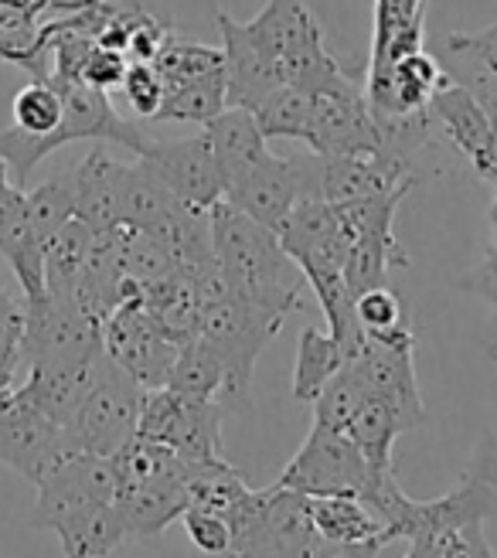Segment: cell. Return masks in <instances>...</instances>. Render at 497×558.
I'll return each instance as SVG.
<instances>
[{"label":"cell","mask_w":497,"mask_h":558,"mask_svg":"<svg viewBox=\"0 0 497 558\" xmlns=\"http://www.w3.org/2000/svg\"><path fill=\"white\" fill-rule=\"evenodd\" d=\"M429 117L444 126L450 147L474 167V174L490 181V117L477 96L453 78H444L429 96Z\"/></svg>","instance_id":"obj_19"},{"label":"cell","mask_w":497,"mask_h":558,"mask_svg":"<svg viewBox=\"0 0 497 558\" xmlns=\"http://www.w3.org/2000/svg\"><path fill=\"white\" fill-rule=\"evenodd\" d=\"M123 269L136 287L178 272V253L171 232L160 229H123Z\"/></svg>","instance_id":"obj_33"},{"label":"cell","mask_w":497,"mask_h":558,"mask_svg":"<svg viewBox=\"0 0 497 558\" xmlns=\"http://www.w3.org/2000/svg\"><path fill=\"white\" fill-rule=\"evenodd\" d=\"M405 429H409V423L402 418V412L392 402L375 399V396H368L362 405H357V412L348 423V436L354 439V446L362 450V457L372 470L392 466V442Z\"/></svg>","instance_id":"obj_28"},{"label":"cell","mask_w":497,"mask_h":558,"mask_svg":"<svg viewBox=\"0 0 497 558\" xmlns=\"http://www.w3.org/2000/svg\"><path fill=\"white\" fill-rule=\"evenodd\" d=\"M354 317H357V324H362V330H392V327L405 324L402 300L389 283L357 293L354 296Z\"/></svg>","instance_id":"obj_40"},{"label":"cell","mask_w":497,"mask_h":558,"mask_svg":"<svg viewBox=\"0 0 497 558\" xmlns=\"http://www.w3.org/2000/svg\"><path fill=\"white\" fill-rule=\"evenodd\" d=\"M365 399H368L365 385L357 381L354 368L344 361V365L327 378V385L317 392V399L311 402L314 405V423L327 426V429H344L348 433L351 415L357 412V405H362Z\"/></svg>","instance_id":"obj_36"},{"label":"cell","mask_w":497,"mask_h":558,"mask_svg":"<svg viewBox=\"0 0 497 558\" xmlns=\"http://www.w3.org/2000/svg\"><path fill=\"white\" fill-rule=\"evenodd\" d=\"M62 93V120L51 133L45 136H27L24 130L11 126L0 133V154H4L11 178L24 181L35 167L54 154L65 144H75V140H99V144H120L130 147L133 154H141V147L147 144V136L136 130L133 123L120 120V113L109 102V96L89 82L82 78H54L48 75Z\"/></svg>","instance_id":"obj_2"},{"label":"cell","mask_w":497,"mask_h":558,"mask_svg":"<svg viewBox=\"0 0 497 558\" xmlns=\"http://www.w3.org/2000/svg\"><path fill=\"white\" fill-rule=\"evenodd\" d=\"M276 235H280L287 256L300 266L307 283L317 276L344 272L351 235H348V226L341 221L338 208L327 205L324 198L303 194Z\"/></svg>","instance_id":"obj_13"},{"label":"cell","mask_w":497,"mask_h":558,"mask_svg":"<svg viewBox=\"0 0 497 558\" xmlns=\"http://www.w3.org/2000/svg\"><path fill=\"white\" fill-rule=\"evenodd\" d=\"M311 106H314V93L280 86L253 109V117L266 140H296V144H303L311 130Z\"/></svg>","instance_id":"obj_34"},{"label":"cell","mask_w":497,"mask_h":558,"mask_svg":"<svg viewBox=\"0 0 497 558\" xmlns=\"http://www.w3.org/2000/svg\"><path fill=\"white\" fill-rule=\"evenodd\" d=\"M208 218H211L215 259L229 283V293L287 320L300 306V293L307 279H303L300 266L287 256L280 235L259 226L245 211L232 208L229 202L211 205Z\"/></svg>","instance_id":"obj_1"},{"label":"cell","mask_w":497,"mask_h":558,"mask_svg":"<svg viewBox=\"0 0 497 558\" xmlns=\"http://www.w3.org/2000/svg\"><path fill=\"white\" fill-rule=\"evenodd\" d=\"M8 181H14V178H11V167H8L4 154H0V184H8Z\"/></svg>","instance_id":"obj_48"},{"label":"cell","mask_w":497,"mask_h":558,"mask_svg":"<svg viewBox=\"0 0 497 558\" xmlns=\"http://www.w3.org/2000/svg\"><path fill=\"white\" fill-rule=\"evenodd\" d=\"M205 136L218 163V178H222V194L269 150V140L263 136L253 109L242 106H226L211 123H205Z\"/></svg>","instance_id":"obj_24"},{"label":"cell","mask_w":497,"mask_h":558,"mask_svg":"<svg viewBox=\"0 0 497 558\" xmlns=\"http://www.w3.org/2000/svg\"><path fill=\"white\" fill-rule=\"evenodd\" d=\"M24 211L32 221L35 235L48 245V239L59 232L69 218H75V194H72V174L38 184L24 194Z\"/></svg>","instance_id":"obj_37"},{"label":"cell","mask_w":497,"mask_h":558,"mask_svg":"<svg viewBox=\"0 0 497 558\" xmlns=\"http://www.w3.org/2000/svg\"><path fill=\"white\" fill-rule=\"evenodd\" d=\"M163 388H171L181 399L218 402V396H222V388H226V368L202 338H191L178 348L174 368Z\"/></svg>","instance_id":"obj_30"},{"label":"cell","mask_w":497,"mask_h":558,"mask_svg":"<svg viewBox=\"0 0 497 558\" xmlns=\"http://www.w3.org/2000/svg\"><path fill=\"white\" fill-rule=\"evenodd\" d=\"M24 365V351L21 344L14 341H0V399L8 392H14V381H17V372Z\"/></svg>","instance_id":"obj_47"},{"label":"cell","mask_w":497,"mask_h":558,"mask_svg":"<svg viewBox=\"0 0 497 558\" xmlns=\"http://www.w3.org/2000/svg\"><path fill=\"white\" fill-rule=\"evenodd\" d=\"M35 487H38V500L32 521L38 527H51L59 535L72 521L117 500L113 457L65 453Z\"/></svg>","instance_id":"obj_10"},{"label":"cell","mask_w":497,"mask_h":558,"mask_svg":"<svg viewBox=\"0 0 497 558\" xmlns=\"http://www.w3.org/2000/svg\"><path fill=\"white\" fill-rule=\"evenodd\" d=\"M303 144L317 157L381 154V133L372 120L365 86H351L341 93H314L311 130Z\"/></svg>","instance_id":"obj_15"},{"label":"cell","mask_w":497,"mask_h":558,"mask_svg":"<svg viewBox=\"0 0 497 558\" xmlns=\"http://www.w3.org/2000/svg\"><path fill=\"white\" fill-rule=\"evenodd\" d=\"M191 505L187 497V481H184V463L154 473L147 481H136L117 490V508L126 524V538H154L163 527L174 524Z\"/></svg>","instance_id":"obj_21"},{"label":"cell","mask_w":497,"mask_h":558,"mask_svg":"<svg viewBox=\"0 0 497 558\" xmlns=\"http://www.w3.org/2000/svg\"><path fill=\"white\" fill-rule=\"evenodd\" d=\"M141 157L150 171L168 184V191L178 202L208 211L222 202V178H218V163L211 154L208 136H187V140H147L141 147Z\"/></svg>","instance_id":"obj_16"},{"label":"cell","mask_w":497,"mask_h":558,"mask_svg":"<svg viewBox=\"0 0 497 558\" xmlns=\"http://www.w3.org/2000/svg\"><path fill=\"white\" fill-rule=\"evenodd\" d=\"M120 160L109 157L102 147H96L72 174V194H75V218H82L93 232L120 229V184H123Z\"/></svg>","instance_id":"obj_23"},{"label":"cell","mask_w":497,"mask_h":558,"mask_svg":"<svg viewBox=\"0 0 497 558\" xmlns=\"http://www.w3.org/2000/svg\"><path fill=\"white\" fill-rule=\"evenodd\" d=\"M0 341H24V300H14L0 283Z\"/></svg>","instance_id":"obj_46"},{"label":"cell","mask_w":497,"mask_h":558,"mask_svg":"<svg viewBox=\"0 0 497 558\" xmlns=\"http://www.w3.org/2000/svg\"><path fill=\"white\" fill-rule=\"evenodd\" d=\"M154 65L163 78V89L184 86V82H195V78H205L215 72H226L222 48L198 45V41H174V38H168V45L160 48Z\"/></svg>","instance_id":"obj_35"},{"label":"cell","mask_w":497,"mask_h":558,"mask_svg":"<svg viewBox=\"0 0 497 558\" xmlns=\"http://www.w3.org/2000/svg\"><path fill=\"white\" fill-rule=\"evenodd\" d=\"M191 208L178 202L150 167L141 163H126L123 167V184H120V221L123 229H160V232H174L181 211Z\"/></svg>","instance_id":"obj_25"},{"label":"cell","mask_w":497,"mask_h":558,"mask_svg":"<svg viewBox=\"0 0 497 558\" xmlns=\"http://www.w3.org/2000/svg\"><path fill=\"white\" fill-rule=\"evenodd\" d=\"M11 113L17 130H24L27 136H45L62 120V93L51 78H35L32 86H24L14 96Z\"/></svg>","instance_id":"obj_38"},{"label":"cell","mask_w":497,"mask_h":558,"mask_svg":"<svg viewBox=\"0 0 497 558\" xmlns=\"http://www.w3.org/2000/svg\"><path fill=\"white\" fill-rule=\"evenodd\" d=\"M181 521L187 527V538L195 542L202 551H208V555H232V527H229L226 514L191 505L181 514Z\"/></svg>","instance_id":"obj_41"},{"label":"cell","mask_w":497,"mask_h":558,"mask_svg":"<svg viewBox=\"0 0 497 558\" xmlns=\"http://www.w3.org/2000/svg\"><path fill=\"white\" fill-rule=\"evenodd\" d=\"M300 198H303V163L293 157H276L272 150H266L222 194V202L245 211L248 218H256L259 226L272 232H280V226Z\"/></svg>","instance_id":"obj_17"},{"label":"cell","mask_w":497,"mask_h":558,"mask_svg":"<svg viewBox=\"0 0 497 558\" xmlns=\"http://www.w3.org/2000/svg\"><path fill=\"white\" fill-rule=\"evenodd\" d=\"M120 89L126 93L130 109L141 120H157L160 102H163V78L154 62H130L123 72Z\"/></svg>","instance_id":"obj_39"},{"label":"cell","mask_w":497,"mask_h":558,"mask_svg":"<svg viewBox=\"0 0 497 558\" xmlns=\"http://www.w3.org/2000/svg\"><path fill=\"white\" fill-rule=\"evenodd\" d=\"M218 35H222V59H226V99L229 106L256 109L269 93L283 86L280 65L272 54L248 35V27L229 11H215Z\"/></svg>","instance_id":"obj_18"},{"label":"cell","mask_w":497,"mask_h":558,"mask_svg":"<svg viewBox=\"0 0 497 558\" xmlns=\"http://www.w3.org/2000/svg\"><path fill=\"white\" fill-rule=\"evenodd\" d=\"M344 365V348L330 330L303 327L296 344V365H293V399L314 402L327 378Z\"/></svg>","instance_id":"obj_29"},{"label":"cell","mask_w":497,"mask_h":558,"mask_svg":"<svg viewBox=\"0 0 497 558\" xmlns=\"http://www.w3.org/2000/svg\"><path fill=\"white\" fill-rule=\"evenodd\" d=\"M59 4L62 0H0V62L48 78L51 45L45 38V14Z\"/></svg>","instance_id":"obj_22"},{"label":"cell","mask_w":497,"mask_h":558,"mask_svg":"<svg viewBox=\"0 0 497 558\" xmlns=\"http://www.w3.org/2000/svg\"><path fill=\"white\" fill-rule=\"evenodd\" d=\"M69 450L65 426L21 402L14 392L0 399V463L38 484Z\"/></svg>","instance_id":"obj_14"},{"label":"cell","mask_w":497,"mask_h":558,"mask_svg":"<svg viewBox=\"0 0 497 558\" xmlns=\"http://www.w3.org/2000/svg\"><path fill=\"white\" fill-rule=\"evenodd\" d=\"M372 466L365 463L362 450L344 429H327L317 426L303 439L296 457L283 466L280 481L290 490H300L307 497L320 494H362Z\"/></svg>","instance_id":"obj_11"},{"label":"cell","mask_w":497,"mask_h":558,"mask_svg":"<svg viewBox=\"0 0 497 558\" xmlns=\"http://www.w3.org/2000/svg\"><path fill=\"white\" fill-rule=\"evenodd\" d=\"M344 361L354 368L368 396L392 402L402 412L409 429H416L426 418L416 378V338H412L409 324L392 330H365Z\"/></svg>","instance_id":"obj_8"},{"label":"cell","mask_w":497,"mask_h":558,"mask_svg":"<svg viewBox=\"0 0 497 558\" xmlns=\"http://www.w3.org/2000/svg\"><path fill=\"white\" fill-rule=\"evenodd\" d=\"M171 32H168V24H160L157 17H150L147 11H141L133 17L130 24V35H126V62H154L160 48L168 45Z\"/></svg>","instance_id":"obj_42"},{"label":"cell","mask_w":497,"mask_h":558,"mask_svg":"<svg viewBox=\"0 0 497 558\" xmlns=\"http://www.w3.org/2000/svg\"><path fill=\"white\" fill-rule=\"evenodd\" d=\"M226 521L232 527V555H327L311 514V497L283 484L266 490L248 487Z\"/></svg>","instance_id":"obj_4"},{"label":"cell","mask_w":497,"mask_h":558,"mask_svg":"<svg viewBox=\"0 0 497 558\" xmlns=\"http://www.w3.org/2000/svg\"><path fill=\"white\" fill-rule=\"evenodd\" d=\"M93 365L78 368H51V365H32L27 368L24 385H14V396L27 405H35L48 418H54L59 426H69V418L75 415L82 396L93 381Z\"/></svg>","instance_id":"obj_26"},{"label":"cell","mask_w":497,"mask_h":558,"mask_svg":"<svg viewBox=\"0 0 497 558\" xmlns=\"http://www.w3.org/2000/svg\"><path fill=\"white\" fill-rule=\"evenodd\" d=\"M348 235H351V248L344 259V283L354 296L389 283L392 266H409L396 239V229H362Z\"/></svg>","instance_id":"obj_27"},{"label":"cell","mask_w":497,"mask_h":558,"mask_svg":"<svg viewBox=\"0 0 497 558\" xmlns=\"http://www.w3.org/2000/svg\"><path fill=\"white\" fill-rule=\"evenodd\" d=\"M126 54L123 51H113V48H102V45H93V51L86 54V65H82V82H89V86L109 93L117 89L123 82V72H126Z\"/></svg>","instance_id":"obj_43"},{"label":"cell","mask_w":497,"mask_h":558,"mask_svg":"<svg viewBox=\"0 0 497 558\" xmlns=\"http://www.w3.org/2000/svg\"><path fill=\"white\" fill-rule=\"evenodd\" d=\"M463 477L481 481V484H487V487L497 490V436H494V433L481 436V442L474 446L471 463H466V473H463Z\"/></svg>","instance_id":"obj_45"},{"label":"cell","mask_w":497,"mask_h":558,"mask_svg":"<svg viewBox=\"0 0 497 558\" xmlns=\"http://www.w3.org/2000/svg\"><path fill=\"white\" fill-rule=\"evenodd\" d=\"M497 511V490L463 477L450 494L416 500L405 532V555L412 558H487L494 555L484 538V521Z\"/></svg>","instance_id":"obj_5"},{"label":"cell","mask_w":497,"mask_h":558,"mask_svg":"<svg viewBox=\"0 0 497 558\" xmlns=\"http://www.w3.org/2000/svg\"><path fill=\"white\" fill-rule=\"evenodd\" d=\"M144 385L133 381L106 351L96 357L93 381L82 396L75 415L65 426V439L72 453H96L113 457L117 450L136 436V418H141Z\"/></svg>","instance_id":"obj_6"},{"label":"cell","mask_w":497,"mask_h":558,"mask_svg":"<svg viewBox=\"0 0 497 558\" xmlns=\"http://www.w3.org/2000/svg\"><path fill=\"white\" fill-rule=\"evenodd\" d=\"M490 226H494V235H497V181H494V205H490Z\"/></svg>","instance_id":"obj_49"},{"label":"cell","mask_w":497,"mask_h":558,"mask_svg":"<svg viewBox=\"0 0 497 558\" xmlns=\"http://www.w3.org/2000/svg\"><path fill=\"white\" fill-rule=\"evenodd\" d=\"M24 365L78 368L102 354V324L89 317L72 296L38 293L24 296Z\"/></svg>","instance_id":"obj_7"},{"label":"cell","mask_w":497,"mask_h":558,"mask_svg":"<svg viewBox=\"0 0 497 558\" xmlns=\"http://www.w3.org/2000/svg\"><path fill=\"white\" fill-rule=\"evenodd\" d=\"M283 327V317H276L263 306L248 303L235 293H226L202 306L198 338L218 354L226 368V388L218 396V405L226 412L245 415L253 412V372L266 344Z\"/></svg>","instance_id":"obj_3"},{"label":"cell","mask_w":497,"mask_h":558,"mask_svg":"<svg viewBox=\"0 0 497 558\" xmlns=\"http://www.w3.org/2000/svg\"><path fill=\"white\" fill-rule=\"evenodd\" d=\"M447 45H453V48H460V51H466V54H474V59H477L484 69H490V72L497 75V21H494L490 27H484V32H477V35H463V32H457V35L447 38Z\"/></svg>","instance_id":"obj_44"},{"label":"cell","mask_w":497,"mask_h":558,"mask_svg":"<svg viewBox=\"0 0 497 558\" xmlns=\"http://www.w3.org/2000/svg\"><path fill=\"white\" fill-rule=\"evenodd\" d=\"M96 232L82 218H69L65 226L54 232L45 245V290L69 296L75 279L89 259Z\"/></svg>","instance_id":"obj_31"},{"label":"cell","mask_w":497,"mask_h":558,"mask_svg":"<svg viewBox=\"0 0 497 558\" xmlns=\"http://www.w3.org/2000/svg\"><path fill=\"white\" fill-rule=\"evenodd\" d=\"M222 418L218 402L181 399L171 388H144L136 436L163 442L181 463H218L222 457Z\"/></svg>","instance_id":"obj_9"},{"label":"cell","mask_w":497,"mask_h":558,"mask_svg":"<svg viewBox=\"0 0 497 558\" xmlns=\"http://www.w3.org/2000/svg\"><path fill=\"white\" fill-rule=\"evenodd\" d=\"M229 106L226 99V72H215L195 82H184V86L163 89L160 102V123H211L222 109Z\"/></svg>","instance_id":"obj_32"},{"label":"cell","mask_w":497,"mask_h":558,"mask_svg":"<svg viewBox=\"0 0 497 558\" xmlns=\"http://www.w3.org/2000/svg\"><path fill=\"white\" fill-rule=\"evenodd\" d=\"M178 348L181 344H174L157 327V320L144 311L136 296L123 300L102 324V351L144 388L168 385Z\"/></svg>","instance_id":"obj_12"},{"label":"cell","mask_w":497,"mask_h":558,"mask_svg":"<svg viewBox=\"0 0 497 558\" xmlns=\"http://www.w3.org/2000/svg\"><path fill=\"white\" fill-rule=\"evenodd\" d=\"M311 514L327 555H381L392 545L385 524L357 494L311 497Z\"/></svg>","instance_id":"obj_20"}]
</instances>
